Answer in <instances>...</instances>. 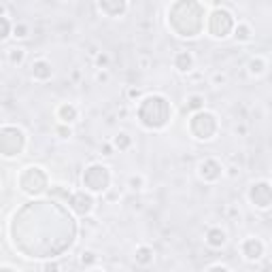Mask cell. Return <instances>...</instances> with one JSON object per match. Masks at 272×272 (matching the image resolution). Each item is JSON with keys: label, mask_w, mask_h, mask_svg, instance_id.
Segmentation results:
<instances>
[{"label": "cell", "mask_w": 272, "mask_h": 272, "mask_svg": "<svg viewBox=\"0 0 272 272\" xmlns=\"http://www.w3.org/2000/svg\"><path fill=\"white\" fill-rule=\"evenodd\" d=\"M242 255H245V260L249 262H255V260H260V257L264 255V242L260 238H247L245 242H242Z\"/></svg>", "instance_id": "cell-8"}, {"label": "cell", "mask_w": 272, "mask_h": 272, "mask_svg": "<svg viewBox=\"0 0 272 272\" xmlns=\"http://www.w3.org/2000/svg\"><path fill=\"white\" fill-rule=\"evenodd\" d=\"M113 145H115V147H119L121 151H126V149L132 145V138H130V136H128L126 132H119V134H117V138L113 140Z\"/></svg>", "instance_id": "cell-17"}, {"label": "cell", "mask_w": 272, "mask_h": 272, "mask_svg": "<svg viewBox=\"0 0 272 272\" xmlns=\"http://www.w3.org/2000/svg\"><path fill=\"white\" fill-rule=\"evenodd\" d=\"M0 19H2V39H9V28H11V24H9V17L2 15Z\"/></svg>", "instance_id": "cell-24"}, {"label": "cell", "mask_w": 272, "mask_h": 272, "mask_svg": "<svg viewBox=\"0 0 272 272\" xmlns=\"http://www.w3.org/2000/svg\"><path fill=\"white\" fill-rule=\"evenodd\" d=\"M206 272H230V270H227L226 266H219V264H217V266H211Z\"/></svg>", "instance_id": "cell-26"}, {"label": "cell", "mask_w": 272, "mask_h": 272, "mask_svg": "<svg viewBox=\"0 0 272 272\" xmlns=\"http://www.w3.org/2000/svg\"><path fill=\"white\" fill-rule=\"evenodd\" d=\"M170 117H173V106L162 94H149L142 98L138 109V119L145 128H149V130H162L170 121Z\"/></svg>", "instance_id": "cell-1"}, {"label": "cell", "mask_w": 272, "mask_h": 272, "mask_svg": "<svg viewBox=\"0 0 272 272\" xmlns=\"http://www.w3.org/2000/svg\"><path fill=\"white\" fill-rule=\"evenodd\" d=\"M234 39L240 43H249L253 39V28L247 24V21H238L234 28Z\"/></svg>", "instance_id": "cell-14"}, {"label": "cell", "mask_w": 272, "mask_h": 272, "mask_svg": "<svg viewBox=\"0 0 272 272\" xmlns=\"http://www.w3.org/2000/svg\"><path fill=\"white\" fill-rule=\"evenodd\" d=\"M198 175H200V179L213 183L224 175V168H221V164L217 160H204V162H200V166H198Z\"/></svg>", "instance_id": "cell-7"}, {"label": "cell", "mask_w": 272, "mask_h": 272, "mask_svg": "<svg viewBox=\"0 0 272 272\" xmlns=\"http://www.w3.org/2000/svg\"><path fill=\"white\" fill-rule=\"evenodd\" d=\"M58 132L62 134V138H68V136H70V128H68V130H66V128H58Z\"/></svg>", "instance_id": "cell-29"}, {"label": "cell", "mask_w": 272, "mask_h": 272, "mask_svg": "<svg viewBox=\"0 0 272 272\" xmlns=\"http://www.w3.org/2000/svg\"><path fill=\"white\" fill-rule=\"evenodd\" d=\"M24 55H26V51L24 49H9V60L13 62V64H21L24 62Z\"/></svg>", "instance_id": "cell-19"}, {"label": "cell", "mask_w": 272, "mask_h": 272, "mask_svg": "<svg viewBox=\"0 0 272 272\" xmlns=\"http://www.w3.org/2000/svg\"><path fill=\"white\" fill-rule=\"evenodd\" d=\"M194 64H196V58L191 51H185V49H181L177 55H175V68L179 70V73H191L194 70Z\"/></svg>", "instance_id": "cell-9"}, {"label": "cell", "mask_w": 272, "mask_h": 272, "mask_svg": "<svg viewBox=\"0 0 272 272\" xmlns=\"http://www.w3.org/2000/svg\"><path fill=\"white\" fill-rule=\"evenodd\" d=\"M13 37H15V39H26L28 37V26L26 24H17L15 28H13Z\"/></svg>", "instance_id": "cell-21"}, {"label": "cell", "mask_w": 272, "mask_h": 272, "mask_svg": "<svg viewBox=\"0 0 272 272\" xmlns=\"http://www.w3.org/2000/svg\"><path fill=\"white\" fill-rule=\"evenodd\" d=\"M98 9L102 11L106 17H121L128 9H130V4L128 2H109V0H104V2H98Z\"/></svg>", "instance_id": "cell-10"}, {"label": "cell", "mask_w": 272, "mask_h": 272, "mask_svg": "<svg viewBox=\"0 0 272 272\" xmlns=\"http://www.w3.org/2000/svg\"><path fill=\"white\" fill-rule=\"evenodd\" d=\"M111 183V173L109 168L102 166V164H91V166L85 168L83 173V185L91 191H106Z\"/></svg>", "instance_id": "cell-4"}, {"label": "cell", "mask_w": 272, "mask_h": 272, "mask_svg": "<svg viewBox=\"0 0 272 272\" xmlns=\"http://www.w3.org/2000/svg\"><path fill=\"white\" fill-rule=\"evenodd\" d=\"M90 272H102V270H90Z\"/></svg>", "instance_id": "cell-32"}, {"label": "cell", "mask_w": 272, "mask_h": 272, "mask_svg": "<svg viewBox=\"0 0 272 272\" xmlns=\"http://www.w3.org/2000/svg\"><path fill=\"white\" fill-rule=\"evenodd\" d=\"M106 79H109L106 73H98V81H106Z\"/></svg>", "instance_id": "cell-31"}, {"label": "cell", "mask_w": 272, "mask_h": 272, "mask_svg": "<svg viewBox=\"0 0 272 272\" xmlns=\"http://www.w3.org/2000/svg\"><path fill=\"white\" fill-rule=\"evenodd\" d=\"M227 242V234L226 230H221V227H211L209 232H206V245L213 247V249H221L226 247Z\"/></svg>", "instance_id": "cell-11"}, {"label": "cell", "mask_w": 272, "mask_h": 272, "mask_svg": "<svg viewBox=\"0 0 272 272\" xmlns=\"http://www.w3.org/2000/svg\"><path fill=\"white\" fill-rule=\"evenodd\" d=\"M217 117L209 111H196L189 121V130L198 140H213L215 134H217Z\"/></svg>", "instance_id": "cell-3"}, {"label": "cell", "mask_w": 272, "mask_h": 272, "mask_svg": "<svg viewBox=\"0 0 272 272\" xmlns=\"http://www.w3.org/2000/svg\"><path fill=\"white\" fill-rule=\"evenodd\" d=\"M128 96H130V98H138L140 96V90H130V91H128Z\"/></svg>", "instance_id": "cell-30"}, {"label": "cell", "mask_w": 272, "mask_h": 272, "mask_svg": "<svg viewBox=\"0 0 272 272\" xmlns=\"http://www.w3.org/2000/svg\"><path fill=\"white\" fill-rule=\"evenodd\" d=\"M219 83H226V75L224 73H217L213 77V85H219Z\"/></svg>", "instance_id": "cell-25"}, {"label": "cell", "mask_w": 272, "mask_h": 272, "mask_svg": "<svg viewBox=\"0 0 272 272\" xmlns=\"http://www.w3.org/2000/svg\"><path fill=\"white\" fill-rule=\"evenodd\" d=\"M68 204L77 215H83V217L94 211V198H91L90 194H85V191H77V194H73V198L68 200Z\"/></svg>", "instance_id": "cell-6"}, {"label": "cell", "mask_w": 272, "mask_h": 272, "mask_svg": "<svg viewBox=\"0 0 272 272\" xmlns=\"http://www.w3.org/2000/svg\"><path fill=\"white\" fill-rule=\"evenodd\" d=\"M249 200H251V204L255 209H262V211L270 209L272 206V185L266 181L253 183L251 189H249Z\"/></svg>", "instance_id": "cell-5"}, {"label": "cell", "mask_w": 272, "mask_h": 272, "mask_svg": "<svg viewBox=\"0 0 272 272\" xmlns=\"http://www.w3.org/2000/svg\"><path fill=\"white\" fill-rule=\"evenodd\" d=\"M189 109H198V111H204L202 106H204V96H200V94H194V96H189Z\"/></svg>", "instance_id": "cell-20"}, {"label": "cell", "mask_w": 272, "mask_h": 272, "mask_svg": "<svg viewBox=\"0 0 272 272\" xmlns=\"http://www.w3.org/2000/svg\"><path fill=\"white\" fill-rule=\"evenodd\" d=\"M102 155H106V157L113 155V145H109V142H106V145L102 147Z\"/></svg>", "instance_id": "cell-27"}, {"label": "cell", "mask_w": 272, "mask_h": 272, "mask_svg": "<svg viewBox=\"0 0 272 272\" xmlns=\"http://www.w3.org/2000/svg\"><path fill=\"white\" fill-rule=\"evenodd\" d=\"M32 77L37 79V81H47V79H51V64L47 60H37L32 64Z\"/></svg>", "instance_id": "cell-12"}, {"label": "cell", "mask_w": 272, "mask_h": 272, "mask_svg": "<svg viewBox=\"0 0 272 272\" xmlns=\"http://www.w3.org/2000/svg\"><path fill=\"white\" fill-rule=\"evenodd\" d=\"M106 64H109V55H106V53H98L96 55V66L98 68H106Z\"/></svg>", "instance_id": "cell-23"}, {"label": "cell", "mask_w": 272, "mask_h": 272, "mask_svg": "<svg viewBox=\"0 0 272 272\" xmlns=\"http://www.w3.org/2000/svg\"><path fill=\"white\" fill-rule=\"evenodd\" d=\"M142 185H145V179H142L140 175H132L130 179H128V187L134 189V191L142 189Z\"/></svg>", "instance_id": "cell-18"}, {"label": "cell", "mask_w": 272, "mask_h": 272, "mask_svg": "<svg viewBox=\"0 0 272 272\" xmlns=\"http://www.w3.org/2000/svg\"><path fill=\"white\" fill-rule=\"evenodd\" d=\"M98 260V255L94 253V251H85L83 255H81V264H94Z\"/></svg>", "instance_id": "cell-22"}, {"label": "cell", "mask_w": 272, "mask_h": 272, "mask_svg": "<svg viewBox=\"0 0 272 272\" xmlns=\"http://www.w3.org/2000/svg\"><path fill=\"white\" fill-rule=\"evenodd\" d=\"M134 260H136V264H140V266H149V264H153L155 253H153L151 247L140 245L138 249H136V253H134Z\"/></svg>", "instance_id": "cell-13"}, {"label": "cell", "mask_w": 272, "mask_h": 272, "mask_svg": "<svg viewBox=\"0 0 272 272\" xmlns=\"http://www.w3.org/2000/svg\"><path fill=\"white\" fill-rule=\"evenodd\" d=\"M238 21L234 19V15L226 6H215L209 15V34L213 39H227L230 34H234V28Z\"/></svg>", "instance_id": "cell-2"}, {"label": "cell", "mask_w": 272, "mask_h": 272, "mask_svg": "<svg viewBox=\"0 0 272 272\" xmlns=\"http://www.w3.org/2000/svg\"><path fill=\"white\" fill-rule=\"evenodd\" d=\"M266 60L262 58V55H255V58L249 60V75H253V77H260L264 70H266Z\"/></svg>", "instance_id": "cell-16"}, {"label": "cell", "mask_w": 272, "mask_h": 272, "mask_svg": "<svg viewBox=\"0 0 272 272\" xmlns=\"http://www.w3.org/2000/svg\"><path fill=\"white\" fill-rule=\"evenodd\" d=\"M79 117V111L75 104H62L58 109V119L62 124H73V121Z\"/></svg>", "instance_id": "cell-15"}, {"label": "cell", "mask_w": 272, "mask_h": 272, "mask_svg": "<svg viewBox=\"0 0 272 272\" xmlns=\"http://www.w3.org/2000/svg\"><path fill=\"white\" fill-rule=\"evenodd\" d=\"M58 270H60L58 264H47L45 266V272H58Z\"/></svg>", "instance_id": "cell-28"}]
</instances>
